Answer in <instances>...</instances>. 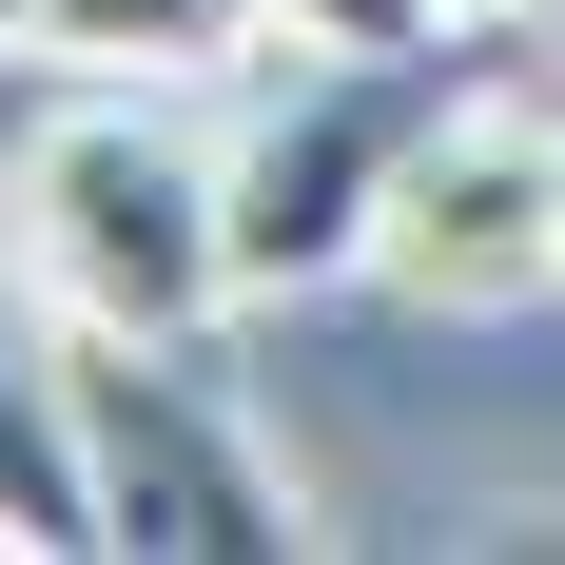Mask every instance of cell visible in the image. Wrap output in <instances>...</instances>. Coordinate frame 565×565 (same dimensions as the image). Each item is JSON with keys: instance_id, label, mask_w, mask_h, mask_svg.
<instances>
[{"instance_id": "1", "label": "cell", "mask_w": 565, "mask_h": 565, "mask_svg": "<svg viewBox=\"0 0 565 565\" xmlns=\"http://www.w3.org/2000/svg\"><path fill=\"white\" fill-rule=\"evenodd\" d=\"M20 274H40V312H98V332H215L234 157L175 137L157 78H58V117L20 137Z\"/></svg>"}, {"instance_id": "2", "label": "cell", "mask_w": 565, "mask_h": 565, "mask_svg": "<svg viewBox=\"0 0 565 565\" xmlns=\"http://www.w3.org/2000/svg\"><path fill=\"white\" fill-rule=\"evenodd\" d=\"M58 409H78L98 546H137V565H292L312 546L292 468L234 429V391L195 371V332H98V312H58Z\"/></svg>"}, {"instance_id": "3", "label": "cell", "mask_w": 565, "mask_h": 565, "mask_svg": "<svg viewBox=\"0 0 565 565\" xmlns=\"http://www.w3.org/2000/svg\"><path fill=\"white\" fill-rule=\"evenodd\" d=\"M449 98H468L449 40H409V58H312L292 40V98L234 137V312H292V292L371 274L391 175H409V137H429Z\"/></svg>"}, {"instance_id": "4", "label": "cell", "mask_w": 565, "mask_h": 565, "mask_svg": "<svg viewBox=\"0 0 565 565\" xmlns=\"http://www.w3.org/2000/svg\"><path fill=\"white\" fill-rule=\"evenodd\" d=\"M371 274H391L409 312H526V292H565V117L449 98L409 137V175H391Z\"/></svg>"}, {"instance_id": "5", "label": "cell", "mask_w": 565, "mask_h": 565, "mask_svg": "<svg viewBox=\"0 0 565 565\" xmlns=\"http://www.w3.org/2000/svg\"><path fill=\"white\" fill-rule=\"evenodd\" d=\"M292 0H0V78H195L254 58Z\"/></svg>"}, {"instance_id": "6", "label": "cell", "mask_w": 565, "mask_h": 565, "mask_svg": "<svg viewBox=\"0 0 565 565\" xmlns=\"http://www.w3.org/2000/svg\"><path fill=\"white\" fill-rule=\"evenodd\" d=\"M0 546H20V565L98 546V488H78V409H58V332H0Z\"/></svg>"}, {"instance_id": "7", "label": "cell", "mask_w": 565, "mask_h": 565, "mask_svg": "<svg viewBox=\"0 0 565 565\" xmlns=\"http://www.w3.org/2000/svg\"><path fill=\"white\" fill-rule=\"evenodd\" d=\"M274 40H312V58H409V40H468V0H292Z\"/></svg>"}, {"instance_id": "8", "label": "cell", "mask_w": 565, "mask_h": 565, "mask_svg": "<svg viewBox=\"0 0 565 565\" xmlns=\"http://www.w3.org/2000/svg\"><path fill=\"white\" fill-rule=\"evenodd\" d=\"M468 20H526V0H468Z\"/></svg>"}]
</instances>
